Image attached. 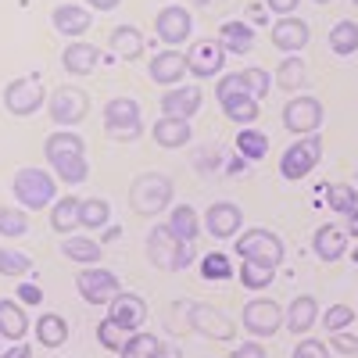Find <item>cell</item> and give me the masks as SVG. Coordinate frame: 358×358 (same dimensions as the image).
<instances>
[{
  "instance_id": "cell-1",
  "label": "cell",
  "mask_w": 358,
  "mask_h": 358,
  "mask_svg": "<svg viewBox=\"0 0 358 358\" xmlns=\"http://www.w3.org/2000/svg\"><path fill=\"white\" fill-rule=\"evenodd\" d=\"M172 204V179L165 172H140L129 187V208L136 215H158Z\"/></svg>"
},
{
  "instance_id": "cell-2",
  "label": "cell",
  "mask_w": 358,
  "mask_h": 358,
  "mask_svg": "<svg viewBox=\"0 0 358 358\" xmlns=\"http://www.w3.org/2000/svg\"><path fill=\"white\" fill-rule=\"evenodd\" d=\"M147 258L162 273H176V268H187L194 262V244L179 241L169 226H155L147 236Z\"/></svg>"
},
{
  "instance_id": "cell-3",
  "label": "cell",
  "mask_w": 358,
  "mask_h": 358,
  "mask_svg": "<svg viewBox=\"0 0 358 358\" xmlns=\"http://www.w3.org/2000/svg\"><path fill=\"white\" fill-rule=\"evenodd\" d=\"M11 190H15V201L22 204V208H47V204H54V194H57V176H50L47 169H18L15 172V183H11Z\"/></svg>"
},
{
  "instance_id": "cell-4",
  "label": "cell",
  "mask_w": 358,
  "mask_h": 358,
  "mask_svg": "<svg viewBox=\"0 0 358 358\" xmlns=\"http://www.w3.org/2000/svg\"><path fill=\"white\" fill-rule=\"evenodd\" d=\"M104 133L118 143H133L143 136V122H140V104L133 97H111L104 104Z\"/></svg>"
},
{
  "instance_id": "cell-5",
  "label": "cell",
  "mask_w": 358,
  "mask_h": 358,
  "mask_svg": "<svg viewBox=\"0 0 358 358\" xmlns=\"http://www.w3.org/2000/svg\"><path fill=\"white\" fill-rule=\"evenodd\" d=\"M215 97L222 104V115L229 122H258V101L248 94L241 76H222L215 86Z\"/></svg>"
},
{
  "instance_id": "cell-6",
  "label": "cell",
  "mask_w": 358,
  "mask_h": 358,
  "mask_svg": "<svg viewBox=\"0 0 358 358\" xmlns=\"http://www.w3.org/2000/svg\"><path fill=\"white\" fill-rule=\"evenodd\" d=\"M47 111H50V122H57L62 129H72L79 126L86 111H90V97H86V90L79 86H57L50 101H47Z\"/></svg>"
},
{
  "instance_id": "cell-7",
  "label": "cell",
  "mask_w": 358,
  "mask_h": 358,
  "mask_svg": "<svg viewBox=\"0 0 358 358\" xmlns=\"http://www.w3.org/2000/svg\"><path fill=\"white\" fill-rule=\"evenodd\" d=\"M43 101H47V90H43L40 76H22V79H11L4 86V108L18 118L36 115L43 108Z\"/></svg>"
},
{
  "instance_id": "cell-8",
  "label": "cell",
  "mask_w": 358,
  "mask_h": 358,
  "mask_svg": "<svg viewBox=\"0 0 358 358\" xmlns=\"http://www.w3.org/2000/svg\"><path fill=\"white\" fill-rule=\"evenodd\" d=\"M76 287H79V294H83L86 305H111L115 297L122 294V283H118V276L108 273V268H101V265L83 268V273L76 276Z\"/></svg>"
},
{
  "instance_id": "cell-9",
  "label": "cell",
  "mask_w": 358,
  "mask_h": 358,
  "mask_svg": "<svg viewBox=\"0 0 358 358\" xmlns=\"http://www.w3.org/2000/svg\"><path fill=\"white\" fill-rule=\"evenodd\" d=\"M187 322H190V330H197L208 341H233L236 334V326L229 322L226 312H219L215 305H201V301L187 305Z\"/></svg>"
},
{
  "instance_id": "cell-10",
  "label": "cell",
  "mask_w": 358,
  "mask_h": 358,
  "mask_svg": "<svg viewBox=\"0 0 358 358\" xmlns=\"http://www.w3.org/2000/svg\"><path fill=\"white\" fill-rule=\"evenodd\" d=\"M241 322L251 337H276L283 326V308L276 301H268V297H255V301L244 305Z\"/></svg>"
},
{
  "instance_id": "cell-11",
  "label": "cell",
  "mask_w": 358,
  "mask_h": 358,
  "mask_svg": "<svg viewBox=\"0 0 358 358\" xmlns=\"http://www.w3.org/2000/svg\"><path fill=\"white\" fill-rule=\"evenodd\" d=\"M236 255L265 262V265H280L283 262V241L268 229H248L244 236H236Z\"/></svg>"
},
{
  "instance_id": "cell-12",
  "label": "cell",
  "mask_w": 358,
  "mask_h": 358,
  "mask_svg": "<svg viewBox=\"0 0 358 358\" xmlns=\"http://www.w3.org/2000/svg\"><path fill=\"white\" fill-rule=\"evenodd\" d=\"M319 158H322V140L312 133V136H305V140H297L290 151H283L280 172H283V179H305V176L319 165Z\"/></svg>"
},
{
  "instance_id": "cell-13",
  "label": "cell",
  "mask_w": 358,
  "mask_h": 358,
  "mask_svg": "<svg viewBox=\"0 0 358 358\" xmlns=\"http://www.w3.org/2000/svg\"><path fill=\"white\" fill-rule=\"evenodd\" d=\"M283 126L290 133H297V136H312L322 126V104L315 97H308V94L287 101L283 104Z\"/></svg>"
},
{
  "instance_id": "cell-14",
  "label": "cell",
  "mask_w": 358,
  "mask_h": 358,
  "mask_svg": "<svg viewBox=\"0 0 358 358\" xmlns=\"http://www.w3.org/2000/svg\"><path fill=\"white\" fill-rule=\"evenodd\" d=\"M226 65V50L219 40H197L187 50V72H194L197 79H212L219 76Z\"/></svg>"
},
{
  "instance_id": "cell-15",
  "label": "cell",
  "mask_w": 358,
  "mask_h": 358,
  "mask_svg": "<svg viewBox=\"0 0 358 358\" xmlns=\"http://www.w3.org/2000/svg\"><path fill=\"white\" fill-rule=\"evenodd\" d=\"M43 158L50 162V169L65 165V162H79V158H86V143L72 129H57L43 140Z\"/></svg>"
},
{
  "instance_id": "cell-16",
  "label": "cell",
  "mask_w": 358,
  "mask_h": 358,
  "mask_svg": "<svg viewBox=\"0 0 358 358\" xmlns=\"http://www.w3.org/2000/svg\"><path fill=\"white\" fill-rule=\"evenodd\" d=\"M108 319L118 322L126 334H136V330H143V322H147V301H143L140 294H126L122 290L108 305Z\"/></svg>"
},
{
  "instance_id": "cell-17",
  "label": "cell",
  "mask_w": 358,
  "mask_h": 358,
  "mask_svg": "<svg viewBox=\"0 0 358 358\" xmlns=\"http://www.w3.org/2000/svg\"><path fill=\"white\" fill-rule=\"evenodd\" d=\"M190 29H194V18H190L187 8H179V4L162 8L158 18H155V33L165 43H187L190 40Z\"/></svg>"
},
{
  "instance_id": "cell-18",
  "label": "cell",
  "mask_w": 358,
  "mask_h": 358,
  "mask_svg": "<svg viewBox=\"0 0 358 358\" xmlns=\"http://www.w3.org/2000/svg\"><path fill=\"white\" fill-rule=\"evenodd\" d=\"M273 47H280L283 54H297V50H305L308 47V40H312V29H308V22H301L297 15H287V18H280L276 25H273Z\"/></svg>"
},
{
  "instance_id": "cell-19",
  "label": "cell",
  "mask_w": 358,
  "mask_h": 358,
  "mask_svg": "<svg viewBox=\"0 0 358 358\" xmlns=\"http://www.w3.org/2000/svg\"><path fill=\"white\" fill-rule=\"evenodd\" d=\"M241 222H244V212H241L233 201H215L212 208H208V215H204L208 233L219 236V241H229V236H236Z\"/></svg>"
},
{
  "instance_id": "cell-20",
  "label": "cell",
  "mask_w": 358,
  "mask_h": 358,
  "mask_svg": "<svg viewBox=\"0 0 358 358\" xmlns=\"http://www.w3.org/2000/svg\"><path fill=\"white\" fill-rule=\"evenodd\" d=\"M201 108V86H169V94H162V115L165 118H190Z\"/></svg>"
},
{
  "instance_id": "cell-21",
  "label": "cell",
  "mask_w": 358,
  "mask_h": 358,
  "mask_svg": "<svg viewBox=\"0 0 358 358\" xmlns=\"http://www.w3.org/2000/svg\"><path fill=\"white\" fill-rule=\"evenodd\" d=\"M147 76H151L158 86H176L179 79L187 76V54L179 50H162L151 57V65H147Z\"/></svg>"
},
{
  "instance_id": "cell-22",
  "label": "cell",
  "mask_w": 358,
  "mask_h": 358,
  "mask_svg": "<svg viewBox=\"0 0 358 358\" xmlns=\"http://www.w3.org/2000/svg\"><path fill=\"white\" fill-rule=\"evenodd\" d=\"M315 322H319V301L312 294H297L290 301V308L283 312V326L290 334H308Z\"/></svg>"
},
{
  "instance_id": "cell-23",
  "label": "cell",
  "mask_w": 358,
  "mask_h": 358,
  "mask_svg": "<svg viewBox=\"0 0 358 358\" xmlns=\"http://www.w3.org/2000/svg\"><path fill=\"white\" fill-rule=\"evenodd\" d=\"M50 22L62 36H83L86 29L94 25V15H90L86 8H79V4H57L50 11Z\"/></svg>"
},
{
  "instance_id": "cell-24",
  "label": "cell",
  "mask_w": 358,
  "mask_h": 358,
  "mask_svg": "<svg viewBox=\"0 0 358 358\" xmlns=\"http://www.w3.org/2000/svg\"><path fill=\"white\" fill-rule=\"evenodd\" d=\"M312 251L322 258V262H337V258H344V251H348V229H341V226H319L315 229V236H312Z\"/></svg>"
},
{
  "instance_id": "cell-25",
  "label": "cell",
  "mask_w": 358,
  "mask_h": 358,
  "mask_svg": "<svg viewBox=\"0 0 358 358\" xmlns=\"http://www.w3.org/2000/svg\"><path fill=\"white\" fill-rule=\"evenodd\" d=\"M62 65H65V72H72V76H90V72H94V69L101 65V50H97L94 43L76 40V43H69V47H65Z\"/></svg>"
},
{
  "instance_id": "cell-26",
  "label": "cell",
  "mask_w": 358,
  "mask_h": 358,
  "mask_svg": "<svg viewBox=\"0 0 358 358\" xmlns=\"http://www.w3.org/2000/svg\"><path fill=\"white\" fill-rule=\"evenodd\" d=\"M151 136H155L158 147H169V151H176V147H187V143H190L194 129H190L187 118H162V122H155Z\"/></svg>"
},
{
  "instance_id": "cell-27",
  "label": "cell",
  "mask_w": 358,
  "mask_h": 358,
  "mask_svg": "<svg viewBox=\"0 0 358 358\" xmlns=\"http://www.w3.org/2000/svg\"><path fill=\"white\" fill-rule=\"evenodd\" d=\"M219 43H222V50L226 54H248L251 47H255V29L248 25V22H222V29H219Z\"/></svg>"
},
{
  "instance_id": "cell-28",
  "label": "cell",
  "mask_w": 358,
  "mask_h": 358,
  "mask_svg": "<svg viewBox=\"0 0 358 358\" xmlns=\"http://www.w3.org/2000/svg\"><path fill=\"white\" fill-rule=\"evenodd\" d=\"M108 47H111V54L133 62V57L143 54V33H140L136 25H115L111 36H108Z\"/></svg>"
},
{
  "instance_id": "cell-29",
  "label": "cell",
  "mask_w": 358,
  "mask_h": 358,
  "mask_svg": "<svg viewBox=\"0 0 358 358\" xmlns=\"http://www.w3.org/2000/svg\"><path fill=\"white\" fill-rule=\"evenodd\" d=\"M29 334V319L22 312L18 301H0V341H11L18 344Z\"/></svg>"
},
{
  "instance_id": "cell-30",
  "label": "cell",
  "mask_w": 358,
  "mask_h": 358,
  "mask_svg": "<svg viewBox=\"0 0 358 358\" xmlns=\"http://www.w3.org/2000/svg\"><path fill=\"white\" fill-rule=\"evenodd\" d=\"M79 208H83V197H62V201H54V208H50L54 233L72 236V229L79 226Z\"/></svg>"
},
{
  "instance_id": "cell-31",
  "label": "cell",
  "mask_w": 358,
  "mask_h": 358,
  "mask_svg": "<svg viewBox=\"0 0 358 358\" xmlns=\"http://www.w3.org/2000/svg\"><path fill=\"white\" fill-rule=\"evenodd\" d=\"M165 226L179 236V241H187V244H194V241H197V233H201V219H197V212H194L190 204H179V208H172Z\"/></svg>"
},
{
  "instance_id": "cell-32",
  "label": "cell",
  "mask_w": 358,
  "mask_h": 358,
  "mask_svg": "<svg viewBox=\"0 0 358 358\" xmlns=\"http://www.w3.org/2000/svg\"><path fill=\"white\" fill-rule=\"evenodd\" d=\"M36 341H40L43 348H62V344L69 341V322H65L62 315H54V312L40 315V319H36Z\"/></svg>"
},
{
  "instance_id": "cell-33",
  "label": "cell",
  "mask_w": 358,
  "mask_h": 358,
  "mask_svg": "<svg viewBox=\"0 0 358 358\" xmlns=\"http://www.w3.org/2000/svg\"><path fill=\"white\" fill-rule=\"evenodd\" d=\"M62 251H65V258H72L79 265H97L101 262V244L94 236H65Z\"/></svg>"
},
{
  "instance_id": "cell-34",
  "label": "cell",
  "mask_w": 358,
  "mask_h": 358,
  "mask_svg": "<svg viewBox=\"0 0 358 358\" xmlns=\"http://www.w3.org/2000/svg\"><path fill=\"white\" fill-rule=\"evenodd\" d=\"M305 79H308L305 62H301L297 54H287L283 62H280V69H276V83L287 90V94H294V90H301V86H305Z\"/></svg>"
},
{
  "instance_id": "cell-35",
  "label": "cell",
  "mask_w": 358,
  "mask_h": 358,
  "mask_svg": "<svg viewBox=\"0 0 358 358\" xmlns=\"http://www.w3.org/2000/svg\"><path fill=\"white\" fill-rule=\"evenodd\" d=\"M236 151H241V158H248V162H262L265 151H268V136L255 126H244L241 133H236Z\"/></svg>"
},
{
  "instance_id": "cell-36",
  "label": "cell",
  "mask_w": 358,
  "mask_h": 358,
  "mask_svg": "<svg viewBox=\"0 0 358 358\" xmlns=\"http://www.w3.org/2000/svg\"><path fill=\"white\" fill-rule=\"evenodd\" d=\"M330 50L341 54V57H351L358 50V22L344 18V22H337L330 29Z\"/></svg>"
},
{
  "instance_id": "cell-37",
  "label": "cell",
  "mask_w": 358,
  "mask_h": 358,
  "mask_svg": "<svg viewBox=\"0 0 358 358\" xmlns=\"http://www.w3.org/2000/svg\"><path fill=\"white\" fill-rule=\"evenodd\" d=\"M273 280H276V265H265V262L244 258V265H241V283H244L248 290H265Z\"/></svg>"
},
{
  "instance_id": "cell-38",
  "label": "cell",
  "mask_w": 358,
  "mask_h": 358,
  "mask_svg": "<svg viewBox=\"0 0 358 358\" xmlns=\"http://www.w3.org/2000/svg\"><path fill=\"white\" fill-rule=\"evenodd\" d=\"M108 219H111V204H108L104 197H86V201H83V208H79V226L101 229V226H108Z\"/></svg>"
},
{
  "instance_id": "cell-39",
  "label": "cell",
  "mask_w": 358,
  "mask_h": 358,
  "mask_svg": "<svg viewBox=\"0 0 358 358\" xmlns=\"http://www.w3.org/2000/svg\"><path fill=\"white\" fill-rule=\"evenodd\" d=\"M158 337L155 334H143V330H136V334H129L126 337V344H122V351H118V358H151L155 351H158Z\"/></svg>"
},
{
  "instance_id": "cell-40",
  "label": "cell",
  "mask_w": 358,
  "mask_h": 358,
  "mask_svg": "<svg viewBox=\"0 0 358 358\" xmlns=\"http://www.w3.org/2000/svg\"><path fill=\"white\" fill-rule=\"evenodd\" d=\"M326 204H330L334 212L348 215V212L358 208V190L351 183H330V187H326Z\"/></svg>"
},
{
  "instance_id": "cell-41",
  "label": "cell",
  "mask_w": 358,
  "mask_h": 358,
  "mask_svg": "<svg viewBox=\"0 0 358 358\" xmlns=\"http://www.w3.org/2000/svg\"><path fill=\"white\" fill-rule=\"evenodd\" d=\"M33 268V258L15 251V248H0V276H25Z\"/></svg>"
},
{
  "instance_id": "cell-42",
  "label": "cell",
  "mask_w": 358,
  "mask_h": 358,
  "mask_svg": "<svg viewBox=\"0 0 358 358\" xmlns=\"http://www.w3.org/2000/svg\"><path fill=\"white\" fill-rule=\"evenodd\" d=\"M29 215L22 208H0V236H25Z\"/></svg>"
},
{
  "instance_id": "cell-43",
  "label": "cell",
  "mask_w": 358,
  "mask_h": 358,
  "mask_svg": "<svg viewBox=\"0 0 358 358\" xmlns=\"http://www.w3.org/2000/svg\"><path fill=\"white\" fill-rule=\"evenodd\" d=\"M355 322V308L351 305H330L322 312V326L330 334H341V330H348V326Z\"/></svg>"
},
{
  "instance_id": "cell-44",
  "label": "cell",
  "mask_w": 358,
  "mask_h": 358,
  "mask_svg": "<svg viewBox=\"0 0 358 358\" xmlns=\"http://www.w3.org/2000/svg\"><path fill=\"white\" fill-rule=\"evenodd\" d=\"M236 76H241V83L248 86V94H251L255 101H262V97L268 94V86H273V79H268L265 69H244V72H236Z\"/></svg>"
},
{
  "instance_id": "cell-45",
  "label": "cell",
  "mask_w": 358,
  "mask_h": 358,
  "mask_svg": "<svg viewBox=\"0 0 358 358\" xmlns=\"http://www.w3.org/2000/svg\"><path fill=\"white\" fill-rule=\"evenodd\" d=\"M201 276L204 280H229L233 276V265H229V258L226 255H204V262H201Z\"/></svg>"
},
{
  "instance_id": "cell-46",
  "label": "cell",
  "mask_w": 358,
  "mask_h": 358,
  "mask_svg": "<svg viewBox=\"0 0 358 358\" xmlns=\"http://www.w3.org/2000/svg\"><path fill=\"white\" fill-rule=\"evenodd\" d=\"M97 341H101L108 351H122V344H126V330H122L118 322L104 319V322H97Z\"/></svg>"
},
{
  "instance_id": "cell-47",
  "label": "cell",
  "mask_w": 358,
  "mask_h": 358,
  "mask_svg": "<svg viewBox=\"0 0 358 358\" xmlns=\"http://www.w3.org/2000/svg\"><path fill=\"white\" fill-rule=\"evenodd\" d=\"M54 176L62 179V183H86L90 179V162L79 158V162H65V165H57Z\"/></svg>"
},
{
  "instance_id": "cell-48",
  "label": "cell",
  "mask_w": 358,
  "mask_h": 358,
  "mask_svg": "<svg viewBox=\"0 0 358 358\" xmlns=\"http://www.w3.org/2000/svg\"><path fill=\"white\" fill-rule=\"evenodd\" d=\"M294 358H330V348H326L322 341H301V344H297L294 348Z\"/></svg>"
},
{
  "instance_id": "cell-49",
  "label": "cell",
  "mask_w": 358,
  "mask_h": 358,
  "mask_svg": "<svg viewBox=\"0 0 358 358\" xmlns=\"http://www.w3.org/2000/svg\"><path fill=\"white\" fill-rule=\"evenodd\" d=\"M43 301V290L36 283H22L18 287V305H40Z\"/></svg>"
},
{
  "instance_id": "cell-50",
  "label": "cell",
  "mask_w": 358,
  "mask_h": 358,
  "mask_svg": "<svg viewBox=\"0 0 358 358\" xmlns=\"http://www.w3.org/2000/svg\"><path fill=\"white\" fill-rule=\"evenodd\" d=\"M334 348L341 351V355H358V337H351V334H334Z\"/></svg>"
},
{
  "instance_id": "cell-51",
  "label": "cell",
  "mask_w": 358,
  "mask_h": 358,
  "mask_svg": "<svg viewBox=\"0 0 358 358\" xmlns=\"http://www.w3.org/2000/svg\"><path fill=\"white\" fill-rule=\"evenodd\" d=\"M229 358H265V348L258 341H248V344H236V351Z\"/></svg>"
},
{
  "instance_id": "cell-52",
  "label": "cell",
  "mask_w": 358,
  "mask_h": 358,
  "mask_svg": "<svg viewBox=\"0 0 358 358\" xmlns=\"http://www.w3.org/2000/svg\"><path fill=\"white\" fill-rule=\"evenodd\" d=\"M265 4H268V11H273V15L287 18V15H294V8L301 4V0H265Z\"/></svg>"
},
{
  "instance_id": "cell-53",
  "label": "cell",
  "mask_w": 358,
  "mask_h": 358,
  "mask_svg": "<svg viewBox=\"0 0 358 358\" xmlns=\"http://www.w3.org/2000/svg\"><path fill=\"white\" fill-rule=\"evenodd\" d=\"M0 358H33V348H29V344H15V348H8V351H0Z\"/></svg>"
},
{
  "instance_id": "cell-54",
  "label": "cell",
  "mask_w": 358,
  "mask_h": 358,
  "mask_svg": "<svg viewBox=\"0 0 358 358\" xmlns=\"http://www.w3.org/2000/svg\"><path fill=\"white\" fill-rule=\"evenodd\" d=\"M151 358H183V351H179L176 344H158V351Z\"/></svg>"
},
{
  "instance_id": "cell-55",
  "label": "cell",
  "mask_w": 358,
  "mask_h": 358,
  "mask_svg": "<svg viewBox=\"0 0 358 358\" xmlns=\"http://www.w3.org/2000/svg\"><path fill=\"white\" fill-rule=\"evenodd\" d=\"M86 4L94 8V11H115L118 4H122V0H86Z\"/></svg>"
},
{
  "instance_id": "cell-56",
  "label": "cell",
  "mask_w": 358,
  "mask_h": 358,
  "mask_svg": "<svg viewBox=\"0 0 358 358\" xmlns=\"http://www.w3.org/2000/svg\"><path fill=\"white\" fill-rule=\"evenodd\" d=\"M348 236H358V208L348 212Z\"/></svg>"
},
{
  "instance_id": "cell-57",
  "label": "cell",
  "mask_w": 358,
  "mask_h": 358,
  "mask_svg": "<svg viewBox=\"0 0 358 358\" xmlns=\"http://www.w3.org/2000/svg\"><path fill=\"white\" fill-rule=\"evenodd\" d=\"M351 262H355V265H358V248H355V251H351Z\"/></svg>"
},
{
  "instance_id": "cell-58",
  "label": "cell",
  "mask_w": 358,
  "mask_h": 358,
  "mask_svg": "<svg viewBox=\"0 0 358 358\" xmlns=\"http://www.w3.org/2000/svg\"><path fill=\"white\" fill-rule=\"evenodd\" d=\"M315 4H330V0H315Z\"/></svg>"
},
{
  "instance_id": "cell-59",
  "label": "cell",
  "mask_w": 358,
  "mask_h": 358,
  "mask_svg": "<svg viewBox=\"0 0 358 358\" xmlns=\"http://www.w3.org/2000/svg\"><path fill=\"white\" fill-rule=\"evenodd\" d=\"M355 179H358V172H355Z\"/></svg>"
},
{
  "instance_id": "cell-60",
  "label": "cell",
  "mask_w": 358,
  "mask_h": 358,
  "mask_svg": "<svg viewBox=\"0 0 358 358\" xmlns=\"http://www.w3.org/2000/svg\"><path fill=\"white\" fill-rule=\"evenodd\" d=\"M355 4H358V0H355Z\"/></svg>"
}]
</instances>
